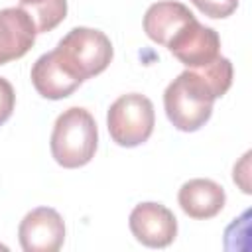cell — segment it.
Instances as JSON below:
<instances>
[{
	"instance_id": "obj_11",
	"label": "cell",
	"mask_w": 252,
	"mask_h": 252,
	"mask_svg": "<svg viewBox=\"0 0 252 252\" xmlns=\"http://www.w3.org/2000/svg\"><path fill=\"white\" fill-rule=\"evenodd\" d=\"M177 201L187 217L205 220V219L217 217L222 211L226 203V195H224V189L217 181L197 177L181 185L177 193Z\"/></svg>"
},
{
	"instance_id": "obj_12",
	"label": "cell",
	"mask_w": 252,
	"mask_h": 252,
	"mask_svg": "<svg viewBox=\"0 0 252 252\" xmlns=\"http://www.w3.org/2000/svg\"><path fill=\"white\" fill-rule=\"evenodd\" d=\"M20 8L32 16L37 33L51 32L67 16V0H20Z\"/></svg>"
},
{
	"instance_id": "obj_1",
	"label": "cell",
	"mask_w": 252,
	"mask_h": 252,
	"mask_svg": "<svg viewBox=\"0 0 252 252\" xmlns=\"http://www.w3.org/2000/svg\"><path fill=\"white\" fill-rule=\"evenodd\" d=\"M98 130L93 114L81 106L63 110L51 132V156L65 169H77L87 165L96 152Z\"/></svg>"
},
{
	"instance_id": "obj_5",
	"label": "cell",
	"mask_w": 252,
	"mask_h": 252,
	"mask_svg": "<svg viewBox=\"0 0 252 252\" xmlns=\"http://www.w3.org/2000/svg\"><path fill=\"white\" fill-rule=\"evenodd\" d=\"M128 226L138 242L148 248H165L177 236V219L161 203L146 201L132 209Z\"/></svg>"
},
{
	"instance_id": "obj_13",
	"label": "cell",
	"mask_w": 252,
	"mask_h": 252,
	"mask_svg": "<svg viewBox=\"0 0 252 252\" xmlns=\"http://www.w3.org/2000/svg\"><path fill=\"white\" fill-rule=\"evenodd\" d=\"M199 12H203L205 16L209 18H228L236 6H238V0H191Z\"/></svg>"
},
{
	"instance_id": "obj_8",
	"label": "cell",
	"mask_w": 252,
	"mask_h": 252,
	"mask_svg": "<svg viewBox=\"0 0 252 252\" xmlns=\"http://www.w3.org/2000/svg\"><path fill=\"white\" fill-rule=\"evenodd\" d=\"M35 24L24 8L0 10V65L24 57L35 43Z\"/></svg>"
},
{
	"instance_id": "obj_4",
	"label": "cell",
	"mask_w": 252,
	"mask_h": 252,
	"mask_svg": "<svg viewBox=\"0 0 252 252\" xmlns=\"http://www.w3.org/2000/svg\"><path fill=\"white\" fill-rule=\"evenodd\" d=\"M156 112L148 96L140 93H128L118 96L106 114V126L112 142L122 148H136L154 132Z\"/></svg>"
},
{
	"instance_id": "obj_2",
	"label": "cell",
	"mask_w": 252,
	"mask_h": 252,
	"mask_svg": "<svg viewBox=\"0 0 252 252\" xmlns=\"http://www.w3.org/2000/svg\"><path fill=\"white\" fill-rule=\"evenodd\" d=\"M217 98L201 77L187 69L173 79L163 93V108L169 122L181 132H197L213 114Z\"/></svg>"
},
{
	"instance_id": "obj_6",
	"label": "cell",
	"mask_w": 252,
	"mask_h": 252,
	"mask_svg": "<svg viewBox=\"0 0 252 252\" xmlns=\"http://www.w3.org/2000/svg\"><path fill=\"white\" fill-rule=\"evenodd\" d=\"M18 238L26 252H57L65 240V222L55 209L37 207L22 219Z\"/></svg>"
},
{
	"instance_id": "obj_3",
	"label": "cell",
	"mask_w": 252,
	"mask_h": 252,
	"mask_svg": "<svg viewBox=\"0 0 252 252\" xmlns=\"http://www.w3.org/2000/svg\"><path fill=\"white\" fill-rule=\"evenodd\" d=\"M63 65L83 83L100 75L112 61L114 49L104 32L93 28H73L55 47Z\"/></svg>"
},
{
	"instance_id": "obj_7",
	"label": "cell",
	"mask_w": 252,
	"mask_h": 252,
	"mask_svg": "<svg viewBox=\"0 0 252 252\" xmlns=\"http://www.w3.org/2000/svg\"><path fill=\"white\" fill-rule=\"evenodd\" d=\"M167 49L187 69H197L220 55V37L213 28L199 24L195 18L167 43Z\"/></svg>"
},
{
	"instance_id": "obj_14",
	"label": "cell",
	"mask_w": 252,
	"mask_h": 252,
	"mask_svg": "<svg viewBox=\"0 0 252 252\" xmlns=\"http://www.w3.org/2000/svg\"><path fill=\"white\" fill-rule=\"evenodd\" d=\"M14 106H16L14 87L10 85V81H6L4 77H0V126L12 116Z\"/></svg>"
},
{
	"instance_id": "obj_10",
	"label": "cell",
	"mask_w": 252,
	"mask_h": 252,
	"mask_svg": "<svg viewBox=\"0 0 252 252\" xmlns=\"http://www.w3.org/2000/svg\"><path fill=\"white\" fill-rule=\"evenodd\" d=\"M193 20L195 16L185 4L175 0H161L146 10L144 32L152 41L167 47V43Z\"/></svg>"
},
{
	"instance_id": "obj_9",
	"label": "cell",
	"mask_w": 252,
	"mask_h": 252,
	"mask_svg": "<svg viewBox=\"0 0 252 252\" xmlns=\"http://www.w3.org/2000/svg\"><path fill=\"white\" fill-rule=\"evenodd\" d=\"M30 77H32V85L35 87V91L43 98H49V100H59V98L69 96L81 85V81L63 65L55 49L37 57V61L32 67Z\"/></svg>"
}]
</instances>
